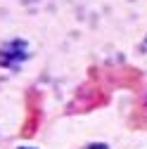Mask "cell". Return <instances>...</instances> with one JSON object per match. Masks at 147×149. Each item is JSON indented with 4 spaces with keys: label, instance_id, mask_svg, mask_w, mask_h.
I'll use <instances>...</instances> for the list:
<instances>
[{
    "label": "cell",
    "instance_id": "obj_1",
    "mask_svg": "<svg viewBox=\"0 0 147 149\" xmlns=\"http://www.w3.org/2000/svg\"><path fill=\"white\" fill-rule=\"evenodd\" d=\"M109 97H112V88L102 81V76L97 73V66H93L88 71V83L76 90V97L66 107V114H85V111L100 109L109 104Z\"/></svg>",
    "mask_w": 147,
    "mask_h": 149
},
{
    "label": "cell",
    "instance_id": "obj_2",
    "mask_svg": "<svg viewBox=\"0 0 147 149\" xmlns=\"http://www.w3.org/2000/svg\"><path fill=\"white\" fill-rule=\"evenodd\" d=\"M97 73L109 88H128V90H140L142 88V71L135 66H97Z\"/></svg>",
    "mask_w": 147,
    "mask_h": 149
},
{
    "label": "cell",
    "instance_id": "obj_3",
    "mask_svg": "<svg viewBox=\"0 0 147 149\" xmlns=\"http://www.w3.org/2000/svg\"><path fill=\"white\" fill-rule=\"evenodd\" d=\"M38 125H41V92L29 90L26 92V118H24V125H22V137L36 135Z\"/></svg>",
    "mask_w": 147,
    "mask_h": 149
},
{
    "label": "cell",
    "instance_id": "obj_4",
    "mask_svg": "<svg viewBox=\"0 0 147 149\" xmlns=\"http://www.w3.org/2000/svg\"><path fill=\"white\" fill-rule=\"evenodd\" d=\"M133 130H147V100L145 102H138L131 111V118H128Z\"/></svg>",
    "mask_w": 147,
    "mask_h": 149
},
{
    "label": "cell",
    "instance_id": "obj_5",
    "mask_svg": "<svg viewBox=\"0 0 147 149\" xmlns=\"http://www.w3.org/2000/svg\"><path fill=\"white\" fill-rule=\"evenodd\" d=\"M85 149H109L107 144H90V147H85Z\"/></svg>",
    "mask_w": 147,
    "mask_h": 149
},
{
    "label": "cell",
    "instance_id": "obj_6",
    "mask_svg": "<svg viewBox=\"0 0 147 149\" xmlns=\"http://www.w3.org/2000/svg\"><path fill=\"white\" fill-rule=\"evenodd\" d=\"M22 149H26V147H22Z\"/></svg>",
    "mask_w": 147,
    "mask_h": 149
}]
</instances>
